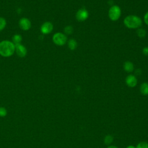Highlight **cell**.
I'll return each instance as SVG.
<instances>
[{
  "label": "cell",
  "instance_id": "cell-1",
  "mask_svg": "<svg viewBox=\"0 0 148 148\" xmlns=\"http://www.w3.org/2000/svg\"><path fill=\"white\" fill-rule=\"evenodd\" d=\"M15 52V45L11 41L5 40L0 42V55L4 57L12 56Z\"/></svg>",
  "mask_w": 148,
  "mask_h": 148
},
{
  "label": "cell",
  "instance_id": "cell-2",
  "mask_svg": "<svg viewBox=\"0 0 148 148\" xmlns=\"http://www.w3.org/2000/svg\"><path fill=\"white\" fill-rule=\"evenodd\" d=\"M124 25L128 28L135 29L140 27L142 24L141 18L135 15H129L124 19Z\"/></svg>",
  "mask_w": 148,
  "mask_h": 148
},
{
  "label": "cell",
  "instance_id": "cell-3",
  "mask_svg": "<svg viewBox=\"0 0 148 148\" xmlns=\"http://www.w3.org/2000/svg\"><path fill=\"white\" fill-rule=\"evenodd\" d=\"M121 9L117 5H113L111 6L108 12L109 17L112 21H116L119 20L121 16Z\"/></svg>",
  "mask_w": 148,
  "mask_h": 148
},
{
  "label": "cell",
  "instance_id": "cell-4",
  "mask_svg": "<svg viewBox=\"0 0 148 148\" xmlns=\"http://www.w3.org/2000/svg\"><path fill=\"white\" fill-rule=\"evenodd\" d=\"M53 41L56 45L63 46L66 43L67 38L64 34L61 32H57L53 36Z\"/></svg>",
  "mask_w": 148,
  "mask_h": 148
},
{
  "label": "cell",
  "instance_id": "cell-5",
  "mask_svg": "<svg viewBox=\"0 0 148 148\" xmlns=\"http://www.w3.org/2000/svg\"><path fill=\"white\" fill-rule=\"evenodd\" d=\"M18 25L20 28L23 31H28L31 27V21L25 17H23L20 19L18 21Z\"/></svg>",
  "mask_w": 148,
  "mask_h": 148
},
{
  "label": "cell",
  "instance_id": "cell-6",
  "mask_svg": "<svg viewBox=\"0 0 148 148\" xmlns=\"http://www.w3.org/2000/svg\"><path fill=\"white\" fill-rule=\"evenodd\" d=\"M15 51L17 55L20 58L25 57L27 54L26 47L21 43L15 45Z\"/></svg>",
  "mask_w": 148,
  "mask_h": 148
},
{
  "label": "cell",
  "instance_id": "cell-7",
  "mask_svg": "<svg viewBox=\"0 0 148 148\" xmlns=\"http://www.w3.org/2000/svg\"><path fill=\"white\" fill-rule=\"evenodd\" d=\"M89 13L85 9H79L76 14V18L79 21H84L88 17Z\"/></svg>",
  "mask_w": 148,
  "mask_h": 148
},
{
  "label": "cell",
  "instance_id": "cell-8",
  "mask_svg": "<svg viewBox=\"0 0 148 148\" xmlns=\"http://www.w3.org/2000/svg\"><path fill=\"white\" fill-rule=\"evenodd\" d=\"M53 29V25L50 21H46L40 27V31L43 34H49Z\"/></svg>",
  "mask_w": 148,
  "mask_h": 148
},
{
  "label": "cell",
  "instance_id": "cell-9",
  "mask_svg": "<svg viewBox=\"0 0 148 148\" xmlns=\"http://www.w3.org/2000/svg\"><path fill=\"white\" fill-rule=\"evenodd\" d=\"M125 83L130 87H134L137 84V79L133 75H128L125 79Z\"/></svg>",
  "mask_w": 148,
  "mask_h": 148
},
{
  "label": "cell",
  "instance_id": "cell-10",
  "mask_svg": "<svg viewBox=\"0 0 148 148\" xmlns=\"http://www.w3.org/2000/svg\"><path fill=\"white\" fill-rule=\"evenodd\" d=\"M124 70L127 72H131L133 71L134 68V64H132V62H131V61H125L124 64Z\"/></svg>",
  "mask_w": 148,
  "mask_h": 148
},
{
  "label": "cell",
  "instance_id": "cell-11",
  "mask_svg": "<svg viewBox=\"0 0 148 148\" xmlns=\"http://www.w3.org/2000/svg\"><path fill=\"white\" fill-rule=\"evenodd\" d=\"M140 92L144 95H148V83H143L140 86Z\"/></svg>",
  "mask_w": 148,
  "mask_h": 148
},
{
  "label": "cell",
  "instance_id": "cell-12",
  "mask_svg": "<svg viewBox=\"0 0 148 148\" xmlns=\"http://www.w3.org/2000/svg\"><path fill=\"white\" fill-rule=\"evenodd\" d=\"M68 47L69 48L70 50H74L75 49H76L77 43V42L76 40H75L74 39H71L68 42Z\"/></svg>",
  "mask_w": 148,
  "mask_h": 148
},
{
  "label": "cell",
  "instance_id": "cell-13",
  "mask_svg": "<svg viewBox=\"0 0 148 148\" xmlns=\"http://www.w3.org/2000/svg\"><path fill=\"white\" fill-rule=\"evenodd\" d=\"M22 36L20 34H15L12 37V42L14 45L20 44L22 41Z\"/></svg>",
  "mask_w": 148,
  "mask_h": 148
},
{
  "label": "cell",
  "instance_id": "cell-14",
  "mask_svg": "<svg viewBox=\"0 0 148 148\" xmlns=\"http://www.w3.org/2000/svg\"><path fill=\"white\" fill-rule=\"evenodd\" d=\"M136 34L139 38H143L146 36V31L143 28H138L136 30Z\"/></svg>",
  "mask_w": 148,
  "mask_h": 148
},
{
  "label": "cell",
  "instance_id": "cell-15",
  "mask_svg": "<svg viewBox=\"0 0 148 148\" xmlns=\"http://www.w3.org/2000/svg\"><path fill=\"white\" fill-rule=\"evenodd\" d=\"M64 31L66 35H71L73 33V28L71 25H67L64 28Z\"/></svg>",
  "mask_w": 148,
  "mask_h": 148
},
{
  "label": "cell",
  "instance_id": "cell-16",
  "mask_svg": "<svg viewBox=\"0 0 148 148\" xmlns=\"http://www.w3.org/2000/svg\"><path fill=\"white\" fill-rule=\"evenodd\" d=\"M113 140V137L110 135H107L104 138V142L106 145H110Z\"/></svg>",
  "mask_w": 148,
  "mask_h": 148
},
{
  "label": "cell",
  "instance_id": "cell-17",
  "mask_svg": "<svg viewBox=\"0 0 148 148\" xmlns=\"http://www.w3.org/2000/svg\"><path fill=\"white\" fill-rule=\"evenodd\" d=\"M6 25V20L2 17H0V31H2Z\"/></svg>",
  "mask_w": 148,
  "mask_h": 148
},
{
  "label": "cell",
  "instance_id": "cell-18",
  "mask_svg": "<svg viewBox=\"0 0 148 148\" xmlns=\"http://www.w3.org/2000/svg\"><path fill=\"white\" fill-rule=\"evenodd\" d=\"M8 111L5 107L1 106L0 107V117H4L7 115Z\"/></svg>",
  "mask_w": 148,
  "mask_h": 148
},
{
  "label": "cell",
  "instance_id": "cell-19",
  "mask_svg": "<svg viewBox=\"0 0 148 148\" xmlns=\"http://www.w3.org/2000/svg\"><path fill=\"white\" fill-rule=\"evenodd\" d=\"M136 148H148V143L146 142H139L136 145Z\"/></svg>",
  "mask_w": 148,
  "mask_h": 148
},
{
  "label": "cell",
  "instance_id": "cell-20",
  "mask_svg": "<svg viewBox=\"0 0 148 148\" xmlns=\"http://www.w3.org/2000/svg\"><path fill=\"white\" fill-rule=\"evenodd\" d=\"M142 53L145 56H148V47H145L142 50Z\"/></svg>",
  "mask_w": 148,
  "mask_h": 148
},
{
  "label": "cell",
  "instance_id": "cell-21",
  "mask_svg": "<svg viewBox=\"0 0 148 148\" xmlns=\"http://www.w3.org/2000/svg\"><path fill=\"white\" fill-rule=\"evenodd\" d=\"M144 21L148 25V12L144 16Z\"/></svg>",
  "mask_w": 148,
  "mask_h": 148
},
{
  "label": "cell",
  "instance_id": "cell-22",
  "mask_svg": "<svg viewBox=\"0 0 148 148\" xmlns=\"http://www.w3.org/2000/svg\"><path fill=\"white\" fill-rule=\"evenodd\" d=\"M126 148H136V147H135V146H133V145H129V146H128Z\"/></svg>",
  "mask_w": 148,
  "mask_h": 148
},
{
  "label": "cell",
  "instance_id": "cell-23",
  "mask_svg": "<svg viewBox=\"0 0 148 148\" xmlns=\"http://www.w3.org/2000/svg\"><path fill=\"white\" fill-rule=\"evenodd\" d=\"M107 148H118L117 146H113V145H112V146H108Z\"/></svg>",
  "mask_w": 148,
  "mask_h": 148
}]
</instances>
